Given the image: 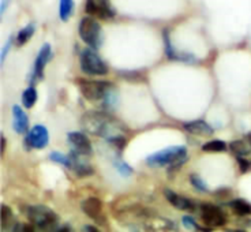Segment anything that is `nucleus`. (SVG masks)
<instances>
[{"label":"nucleus","instance_id":"f257e3e1","mask_svg":"<svg viewBox=\"0 0 251 232\" xmlns=\"http://www.w3.org/2000/svg\"><path fill=\"white\" fill-rule=\"evenodd\" d=\"M82 127L85 131L107 138L109 142L118 137H123L119 120H116L109 113L105 112L86 113L82 118Z\"/></svg>","mask_w":251,"mask_h":232},{"label":"nucleus","instance_id":"f03ea898","mask_svg":"<svg viewBox=\"0 0 251 232\" xmlns=\"http://www.w3.org/2000/svg\"><path fill=\"white\" fill-rule=\"evenodd\" d=\"M187 160V149L184 146H171L164 151L153 153L146 158L151 167H180Z\"/></svg>","mask_w":251,"mask_h":232},{"label":"nucleus","instance_id":"7ed1b4c3","mask_svg":"<svg viewBox=\"0 0 251 232\" xmlns=\"http://www.w3.org/2000/svg\"><path fill=\"white\" fill-rule=\"evenodd\" d=\"M27 219L30 220V223L33 226L38 228L40 231L43 232H56L57 224H59V217L57 214L50 210V207L41 206H30L27 207Z\"/></svg>","mask_w":251,"mask_h":232},{"label":"nucleus","instance_id":"20e7f679","mask_svg":"<svg viewBox=\"0 0 251 232\" xmlns=\"http://www.w3.org/2000/svg\"><path fill=\"white\" fill-rule=\"evenodd\" d=\"M79 36L83 40V43L97 50L100 48L102 44V29H101L100 24L92 17H85L79 24Z\"/></svg>","mask_w":251,"mask_h":232},{"label":"nucleus","instance_id":"39448f33","mask_svg":"<svg viewBox=\"0 0 251 232\" xmlns=\"http://www.w3.org/2000/svg\"><path fill=\"white\" fill-rule=\"evenodd\" d=\"M79 89L85 99L90 101H99L111 97L112 83L105 81H79Z\"/></svg>","mask_w":251,"mask_h":232},{"label":"nucleus","instance_id":"423d86ee","mask_svg":"<svg viewBox=\"0 0 251 232\" xmlns=\"http://www.w3.org/2000/svg\"><path fill=\"white\" fill-rule=\"evenodd\" d=\"M81 70L88 76H105L108 73L105 62L93 50H85L81 53Z\"/></svg>","mask_w":251,"mask_h":232},{"label":"nucleus","instance_id":"0eeeda50","mask_svg":"<svg viewBox=\"0 0 251 232\" xmlns=\"http://www.w3.org/2000/svg\"><path fill=\"white\" fill-rule=\"evenodd\" d=\"M85 11L90 17H97L105 21L115 17V10L109 3V0H86Z\"/></svg>","mask_w":251,"mask_h":232},{"label":"nucleus","instance_id":"6e6552de","mask_svg":"<svg viewBox=\"0 0 251 232\" xmlns=\"http://www.w3.org/2000/svg\"><path fill=\"white\" fill-rule=\"evenodd\" d=\"M201 219L209 227H221L224 226L226 221V214L223 213V210L212 204H202Z\"/></svg>","mask_w":251,"mask_h":232},{"label":"nucleus","instance_id":"1a4fd4ad","mask_svg":"<svg viewBox=\"0 0 251 232\" xmlns=\"http://www.w3.org/2000/svg\"><path fill=\"white\" fill-rule=\"evenodd\" d=\"M25 142L33 149H44L50 142V134L44 126H34L26 135Z\"/></svg>","mask_w":251,"mask_h":232},{"label":"nucleus","instance_id":"9d476101","mask_svg":"<svg viewBox=\"0 0 251 232\" xmlns=\"http://www.w3.org/2000/svg\"><path fill=\"white\" fill-rule=\"evenodd\" d=\"M70 144L73 146V152L76 155H81V156H89L92 155V144L89 138L83 134V132H69L67 135Z\"/></svg>","mask_w":251,"mask_h":232},{"label":"nucleus","instance_id":"9b49d317","mask_svg":"<svg viewBox=\"0 0 251 232\" xmlns=\"http://www.w3.org/2000/svg\"><path fill=\"white\" fill-rule=\"evenodd\" d=\"M50 56H52V50H50V44H44L41 47V50L38 52L36 62H34V69H33V81L41 79L44 76V69L47 63L50 62Z\"/></svg>","mask_w":251,"mask_h":232},{"label":"nucleus","instance_id":"f8f14e48","mask_svg":"<svg viewBox=\"0 0 251 232\" xmlns=\"http://www.w3.org/2000/svg\"><path fill=\"white\" fill-rule=\"evenodd\" d=\"M165 197L170 202L172 206H175L176 209L179 210H186V212H193L195 210V204L187 197H183V195H179L171 191V190H165Z\"/></svg>","mask_w":251,"mask_h":232},{"label":"nucleus","instance_id":"ddd939ff","mask_svg":"<svg viewBox=\"0 0 251 232\" xmlns=\"http://www.w3.org/2000/svg\"><path fill=\"white\" fill-rule=\"evenodd\" d=\"M13 127L18 134H25L29 129V118L19 105L13 107Z\"/></svg>","mask_w":251,"mask_h":232},{"label":"nucleus","instance_id":"4468645a","mask_svg":"<svg viewBox=\"0 0 251 232\" xmlns=\"http://www.w3.org/2000/svg\"><path fill=\"white\" fill-rule=\"evenodd\" d=\"M82 210H83V213L88 214L89 217L99 221L101 213H102V204L99 198L90 197V198H86L82 202Z\"/></svg>","mask_w":251,"mask_h":232},{"label":"nucleus","instance_id":"2eb2a0df","mask_svg":"<svg viewBox=\"0 0 251 232\" xmlns=\"http://www.w3.org/2000/svg\"><path fill=\"white\" fill-rule=\"evenodd\" d=\"M184 130H187L188 132L195 134V135H203V137L213 134V127L207 125L206 122H203V120H193L190 123H186Z\"/></svg>","mask_w":251,"mask_h":232},{"label":"nucleus","instance_id":"dca6fc26","mask_svg":"<svg viewBox=\"0 0 251 232\" xmlns=\"http://www.w3.org/2000/svg\"><path fill=\"white\" fill-rule=\"evenodd\" d=\"M164 40H165V52H167V55H168L170 59L183 60V62H193V60H194V57L191 56V55H188V53H180V52H177V51L171 45V40H170V36H168V31H165V33H164Z\"/></svg>","mask_w":251,"mask_h":232},{"label":"nucleus","instance_id":"f3484780","mask_svg":"<svg viewBox=\"0 0 251 232\" xmlns=\"http://www.w3.org/2000/svg\"><path fill=\"white\" fill-rule=\"evenodd\" d=\"M15 217H14L11 209L6 205H3V209H1V228L4 232L14 231L15 232Z\"/></svg>","mask_w":251,"mask_h":232},{"label":"nucleus","instance_id":"a211bd4d","mask_svg":"<svg viewBox=\"0 0 251 232\" xmlns=\"http://www.w3.org/2000/svg\"><path fill=\"white\" fill-rule=\"evenodd\" d=\"M229 206L239 216L251 214V205L247 201H245V200H233V201L229 202Z\"/></svg>","mask_w":251,"mask_h":232},{"label":"nucleus","instance_id":"6ab92c4d","mask_svg":"<svg viewBox=\"0 0 251 232\" xmlns=\"http://www.w3.org/2000/svg\"><path fill=\"white\" fill-rule=\"evenodd\" d=\"M229 149H231L238 157H246V158H247V156L251 153L250 146L247 145L246 141H233V142H231V145H229Z\"/></svg>","mask_w":251,"mask_h":232},{"label":"nucleus","instance_id":"aec40b11","mask_svg":"<svg viewBox=\"0 0 251 232\" xmlns=\"http://www.w3.org/2000/svg\"><path fill=\"white\" fill-rule=\"evenodd\" d=\"M37 90L34 89V86H30V88L26 89L22 94V104L26 108H33L34 104L37 103Z\"/></svg>","mask_w":251,"mask_h":232},{"label":"nucleus","instance_id":"412c9836","mask_svg":"<svg viewBox=\"0 0 251 232\" xmlns=\"http://www.w3.org/2000/svg\"><path fill=\"white\" fill-rule=\"evenodd\" d=\"M74 10V1L73 0H60V7H59V14L62 21H67L71 17Z\"/></svg>","mask_w":251,"mask_h":232},{"label":"nucleus","instance_id":"4be33fe9","mask_svg":"<svg viewBox=\"0 0 251 232\" xmlns=\"http://www.w3.org/2000/svg\"><path fill=\"white\" fill-rule=\"evenodd\" d=\"M33 34H34V25H33V24H29V25L25 26V27L18 33V36H17V44H26V43L30 40V37Z\"/></svg>","mask_w":251,"mask_h":232},{"label":"nucleus","instance_id":"5701e85b","mask_svg":"<svg viewBox=\"0 0 251 232\" xmlns=\"http://www.w3.org/2000/svg\"><path fill=\"white\" fill-rule=\"evenodd\" d=\"M205 152H224L226 149V144L221 139H213L202 146Z\"/></svg>","mask_w":251,"mask_h":232},{"label":"nucleus","instance_id":"b1692460","mask_svg":"<svg viewBox=\"0 0 251 232\" xmlns=\"http://www.w3.org/2000/svg\"><path fill=\"white\" fill-rule=\"evenodd\" d=\"M50 160H52V161H55V163L62 164V165L67 167V168H73L71 158L66 156V155H62V153H59V152H53V153H50Z\"/></svg>","mask_w":251,"mask_h":232},{"label":"nucleus","instance_id":"393cba45","mask_svg":"<svg viewBox=\"0 0 251 232\" xmlns=\"http://www.w3.org/2000/svg\"><path fill=\"white\" fill-rule=\"evenodd\" d=\"M191 184L194 186L197 190H200V191H202V193H205V191H207V187L206 184H205V182L201 179V176L198 175H191Z\"/></svg>","mask_w":251,"mask_h":232},{"label":"nucleus","instance_id":"a878e982","mask_svg":"<svg viewBox=\"0 0 251 232\" xmlns=\"http://www.w3.org/2000/svg\"><path fill=\"white\" fill-rule=\"evenodd\" d=\"M116 168H118V171H119L120 174H123L125 176H127L128 174H131L132 172L131 168H130L126 163H123V161H118V163H116Z\"/></svg>","mask_w":251,"mask_h":232},{"label":"nucleus","instance_id":"bb28decb","mask_svg":"<svg viewBox=\"0 0 251 232\" xmlns=\"http://www.w3.org/2000/svg\"><path fill=\"white\" fill-rule=\"evenodd\" d=\"M11 45H13V38H8V41H7L6 45L3 47V50H1V55H0V62H1V64H3L4 60H6L7 53H8L10 48H11Z\"/></svg>","mask_w":251,"mask_h":232},{"label":"nucleus","instance_id":"cd10ccee","mask_svg":"<svg viewBox=\"0 0 251 232\" xmlns=\"http://www.w3.org/2000/svg\"><path fill=\"white\" fill-rule=\"evenodd\" d=\"M238 161H239V167H240L242 172H246V171L250 168V161H249L246 157H238Z\"/></svg>","mask_w":251,"mask_h":232},{"label":"nucleus","instance_id":"c85d7f7f","mask_svg":"<svg viewBox=\"0 0 251 232\" xmlns=\"http://www.w3.org/2000/svg\"><path fill=\"white\" fill-rule=\"evenodd\" d=\"M183 224H184V227H187V228H200V227L197 226V223H195L194 220L191 219V217H188V216L183 217Z\"/></svg>","mask_w":251,"mask_h":232},{"label":"nucleus","instance_id":"c756f323","mask_svg":"<svg viewBox=\"0 0 251 232\" xmlns=\"http://www.w3.org/2000/svg\"><path fill=\"white\" fill-rule=\"evenodd\" d=\"M8 1L10 0H1V6H0V15H3L4 11H6L7 8V4H8Z\"/></svg>","mask_w":251,"mask_h":232},{"label":"nucleus","instance_id":"7c9ffc66","mask_svg":"<svg viewBox=\"0 0 251 232\" xmlns=\"http://www.w3.org/2000/svg\"><path fill=\"white\" fill-rule=\"evenodd\" d=\"M82 232H100L96 227H92V226H85L83 227V231Z\"/></svg>","mask_w":251,"mask_h":232},{"label":"nucleus","instance_id":"2f4dec72","mask_svg":"<svg viewBox=\"0 0 251 232\" xmlns=\"http://www.w3.org/2000/svg\"><path fill=\"white\" fill-rule=\"evenodd\" d=\"M22 230H24L22 232H36V230H34V226H29V224H27V226L22 227Z\"/></svg>","mask_w":251,"mask_h":232},{"label":"nucleus","instance_id":"473e14b6","mask_svg":"<svg viewBox=\"0 0 251 232\" xmlns=\"http://www.w3.org/2000/svg\"><path fill=\"white\" fill-rule=\"evenodd\" d=\"M245 141H246V142H247V145L250 146V149H251V132H249V134L246 135Z\"/></svg>","mask_w":251,"mask_h":232},{"label":"nucleus","instance_id":"72a5a7b5","mask_svg":"<svg viewBox=\"0 0 251 232\" xmlns=\"http://www.w3.org/2000/svg\"><path fill=\"white\" fill-rule=\"evenodd\" d=\"M56 232H71L70 228H60V230H57Z\"/></svg>","mask_w":251,"mask_h":232},{"label":"nucleus","instance_id":"f704fd0d","mask_svg":"<svg viewBox=\"0 0 251 232\" xmlns=\"http://www.w3.org/2000/svg\"><path fill=\"white\" fill-rule=\"evenodd\" d=\"M226 232H246V231H243V230H228Z\"/></svg>","mask_w":251,"mask_h":232}]
</instances>
